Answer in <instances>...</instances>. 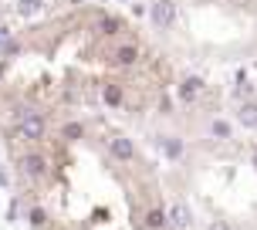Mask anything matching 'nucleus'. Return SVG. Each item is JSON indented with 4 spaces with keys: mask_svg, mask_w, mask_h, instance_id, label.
Segmentation results:
<instances>
[{
    "mask_svg": "<svg viewBox=\"0 0 257 230\" xmlns=\"http://www.w3.org/2000/svg\"><path fill=\"white\" fill-rule=\"evenodd\" d=\"M166 220L173 223V227L186 230L193 223V213H190V206H186V203H173V206H169V213H166Z\"/></svg>",
    "mask_w": 257,
    "mask_h": 230,
    "instance_id": "39448f33",
    "label": "nucleus"
},
{
    "mask_svg": "<svg viewBox=\"0 0 257 230\" xmlns=\"http://www.w3.org/2000/svg\"><path fill=\"white\" fill-rule=\"evenodd\" d=\"M149 17L156 27H173L176 24V0H156L149 7Z\"/></svg>",
    "mask_w": 257,
    "mask_h": 230,
    "instance_id": "f03ea898",
    "label": "nucleus"
},
{
    "mask_svg": "<svg viewBox=\"0 0 257 230\" xmlns=\"http://www.w3.org/2000/svg\"><path fill=\"white\" fill-rule=\"evenodd\" d=\"M64 136H68V139H78V136H81V126H78V122H68V126H64Z\"/></svg>",
    "mask_w": 257,
    "mask_h": 230,
    "instance_id": "2eb2a0df",
    "label": "nucleus"
},
{
    "mask_svg": "<svg viewBox=\"0 0 257 230\" xmlns=\"http://www.w3.org/2000/svg\"><path fill=\"white\" fill-rule=\"evenodd\" d=\"M183 153V142L180 139H169L166 142V156H180Z\"/></svg>",
    "mask_w": 257,
    "mask_h": 230,
    "instance_id": "4468645a",
    "label": "nucleus"
},
{
    "mask_svg": "<svg viewBox=\"0 0 257 230\" xmlns=\"http://www.w3.org/2000/svg\"><path fill=\"white\" fill-rule=\"evenodd\" d=\"M102 98H105L108 105H118V102H122V91H118V85H105Z\"/></svg>",
    "mask_w": 257,
    "mask_h": 230,
    "instance_id": "f8f14e48",
    "label": "nucleus"
},
{
    "mask_svg": "<svg viewBox=\"0 0 257 230\" xmlns=\"http://www.w3.org/2000/svg\"><path fill=\"white\" fill-rule=\"evenodd\" d=\"M44 129H48L44 115H38V112H17V132H21L27 142L44 139Z\"/></svg>",
    "mask_w": 257,
    "mask_h": 230,
    "instance_id": "f257e3e1",
    "label": "nucleus"
},
{
    "mask_svg": "<svg viewBox=\"0 0 257 230\" xmlns=\"http://www.w3.org/2000/svg\"><path fill=\"white\" fill-rule=\"evenodd\" d=\"M4 183H7V173H4V169H0V186H4Z\"/></svg>",
    "mask_w": 257,
    "mask_h": 230,
    "instance_id": "a211bd4d",
    "label": "nucleus"
},
{
    "mask_svg": "<svg viewBox=\"0 0 257 230\" xmlns=\"http://www.w3.org/2000/svg\"><path fill=\"white\" fill-rule=\"evenodd\" d=\"M136 58H139V51H136V48L128 44V48H118V51H115V58H112V61H115L118 68H125V64H132V61H136Z\"/></svg>",
    "mask_w": 257,
    "mask_h": 230,
    "instance_id": "1a4fd4ad",
    "label": "nucleus"
},
{
    "mask_svg": "<svg viewBox=\"0 0 257 230\" xmlns=\"http://www.w3.org/2000/svg\"><path fill=\"white\" fill-rule=\"evenodd\" d=\"M240 122H244L247 129L257 126V102H244L240 105Z\"/></svg>",
    "mask_w": 257,
    "mask_h": 230,
    "instance_id": "9d476101",
    "label": "nucleus"
},
{
    "mask_svg": "<svg viewBox=\"0 0 257 230\" xmlns=\"http://www.w3.org/2000/svg\"><path fill=\"white\" fill-rule=\"evenodd\" d=\"M21 173H24V176H31V179H41L44 176V173H48V163H44V156H24V159H21Z\"/></svg>",
    "mask_w": 257,
    "mask_h": 230,
    "instance_id": "20e7f679",
    "label": "nucleus"
},
{
    "mask_svg": "<svg viewBox=\"0 0 257 230\" xmlns=\"http://www.w3.org/2000/svg\"><path fill=\"white\" fill-rule=\"evenodd\" d=\"M200 91H203V78L186 75V78L180 81V98H183V102H193V98H196Z\"/></svg>",
    "mask_w": 257,
    "mask_h": 230,
    "instance_id": "423d86ee",
    "label": "nucleus"
},
{
    "mask_svg": "<svg viewBox=\"0 0 257 230\" xmlns=\"http://www.w3.org/2000/svg\"><path fill=\"white\" fill-rule=\"evenodd\" d=\"M254 166H257V153H254Z\"/></svg>",
    "mask_w": 257,
    "mask_h": 230,
    "instance_id": "6ab92c4d",
    "label": "nucleus"
},
{
    "mask_svg": "<svg viewBox=\"0 0 257 230\" xmlns=\"http://www.w3.org/2000/svg\"><path fill=\"white\" fill-rule=\"evenodd\" d=\"M108 153L115 156V159H122V163H128V159H136V146L125 136H112L108 139Z\"/></svg>",
    "mask_w": 257,
    "mask_h": 230,
    "instance_id": "7ed1b4c3",
    "label": "nucleus"
},
{
    "mask_svg": "<svg viewBox=\"0 0 257 230\" xmlns=\"http://www.w3.org/2000/svg\"><path fill=\"white\" fill-rule=\"evenodd\" d=\"M31 223L41 227V223H44V210H31Z\"/></svg>",
    "mask_w": 257,
    "mask_h": 230,
    "instance_id": "dca6fc26",
    "label": "nucleus"
},
{
    "mask_svg": "<svg viewBox=\"0 0 257 230\" xmlns=\"http://www.w3.org/2000/svg\"><path fill=\"white\" fill-rule=\"evenodd\" d=\"M17 14L21 17H38V14H44V0H17Z\"/></svg>",
    "mask_w": 257,
    "mask_h": 230,
    "instance_id": "0eeeda50",
    "label": "nucleus"
},
{
    "mask_svg": "<svg viewBox=\"0 0 257 230\" xmlns=\"http://www.w3.org/2000/svg\"><path fill=\"white\" fill-rule=\"evenodd\" d=\"M146 227L149 230H166L169 227L166 213H163V210H149V213H146Z\"/></svg>",
    "mask_w": 257,
    "mask_h": 230,
    "instance_id": "6e6552de",
    "label": "nucleus"
},
{
    "mask_svg": "<svg viewBox=\"0 0 257 230\" xmlns=\"http://www.w3.org/2000/svg\"><path fill=\"white\" fill-rule=\"evenodd\" d=\"M210 230H230V227H227V223H213Z\"/></svg>",
    "mask_w": 257,
    "mask_h": 230,
    "instance_id": "f3484780",
    "label": "nucleus"
},
{
    "mask_svg": "<svg viewBox=\"0 0 257 230\" xmlns=\"http://www.w3.org/2000/svg\"><path fill=\"white\" fill-rule=\"evenodd\" d=\"M210 132H213V136H217V139H227V136H230V126H227V122H213V126H210Z\"/></svg>",
    "mask_w": 257,
    "mask_h": 230,
    "instance_id": "ddd939ff",
    "label": "nucleus"
},
{
    "mask_svg": "<svg viewBox=\"0 0 257 230\" xmlns=\"http://www.w3.org/2000/svg\"><path fill=\"white\" fill-rule=\"evenodd\" d=\"M98 31H102V34H118V31H122V21H118V17H102Z\"/></svg>",
    "mask_w": 257,
    "mask_h": 230,
    "instance_id": "9b49d317",
    "label": "nucleus"
}]
</instances>
